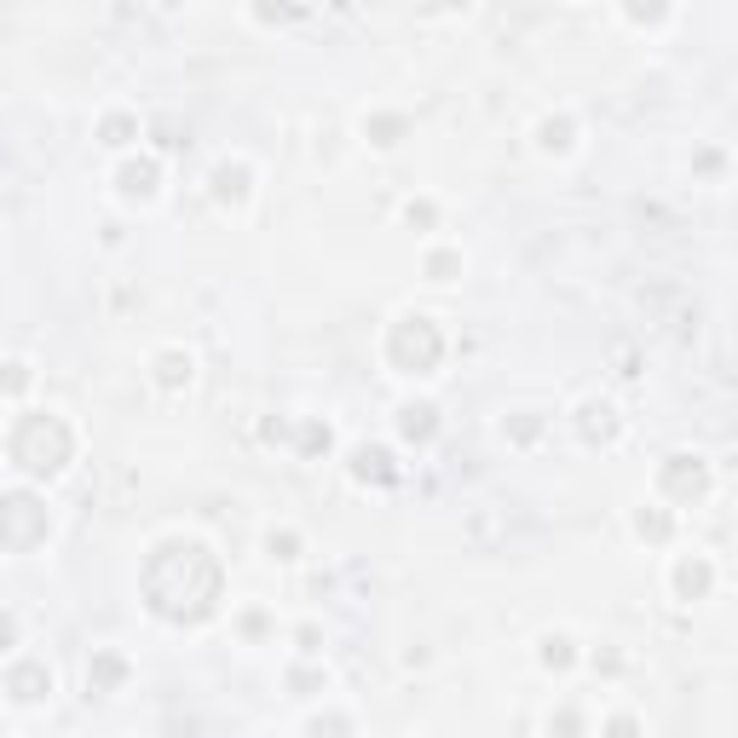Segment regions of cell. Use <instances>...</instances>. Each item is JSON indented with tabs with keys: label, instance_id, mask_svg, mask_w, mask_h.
<instances>
[{
	"label": "cell",
	"instance_id": "cell-8",
	"mask_svg": "<svg viewBox=\"0 0 738 738\" xmlns=\"http://www.w3.org/2000/svg\"><path fill=\"white\" fill-rule=\"evenodd\" d=\"M462 272H467L462 249H428V277L433 283H462Z\"/></svg>",
	"mask_w": 738,
	"mask_h": 738
},
{
	"label": "cell",
	"instance_id": "cell-3",
	"mask_svg": "<svg viewBox=\"0 0 738 738\" xmlns=\"http://www.w3.org/2000/svg\"><path fill=\"white\" fill-rule=\"evenodd\" d=\"M669 577H675V594L681 600H704L715 589V560H709V554H699V548H681L675 566H669Z\"/></svg>",
	"mask_w": 738,
	"mask_h": 738
},
{
	"label": "cell",
	"instance_id": "cell-6",
	"mask_svg": "<svg viewBox=\"0 0 738 738\" xmlns=\"http://www.w3.org/2000/svg\"><path fill=\"white\" fill-rule=\"evenodd\" d=\"M133 139H139V116H133V110H104L99 145L104 150H133Z\"/></svg>",
	"mask_w": 738,
	"mask_h": 738
},
{
	"label": "cell",
	"instance_id": "cell-7",
	"mask_svg": "<svg viewBox=\"0 0 738 738\" xmlns=\"http://www.w3.org/2000/svg\"><path fill=\"white\" fill-rule=\"evenodd\" d=\"M612 18H617V24H629V30H640V35H658V30L675 24L681 12H675V7H646V12H640V7H617Z\"/></svg>",
	"mask_w": 738,
	"mask_h": 738
},
{
	"label": "cell",
	"instance_id": "cell-10",
	"mask_svg": "<svg viewBox=\"0 0 738 738\" xmlns=\"http://www.w3.org/2000/svg\"><path fill=\"white\" fill-rule=\"evenodd\" d=\"M254 24H272V30H283V24H306L311 12H249Z\"/></svg>",
	"mask_w": 738,
	"mask_h": 738
},
{
	"label": "cell",
	"instance_id": "cell-1",
	"mask_svg": "<svg viewBox=\"0 0 738 738\" xmlns=\"http://www.w3.org/2000/svg\"><path fill=\"white\" fill-rule=\"evenodd\" d=\"M531 150L548 156V162H566V156L583 150V122H577V110H571V104L543 110V116H536V127H531Z\"/></svg>",
	"mask_w": 738,
	"mask_h": 738
},
{
	"label": "cell",
	"instance_id": "cell-2",
	"mask_svg": "<svg viewBox=\"0 0 738 738\" xmlns=\"http://www.w3.org/2000/svg\"><path fill=\"white\" fill-rule=\"evenodd\" d=\"M156 179H162V156L156 150H127L116 162V196L122 203H156Z\"/></svg>",
	"mask_w": 738,
	"mask_h": 738
},
{
	"label": "cell",
	"instance_id": "cell-9",
	"mask_svg": "<svg viewBox=\"0 0 738 738\" xmlns=\"http://www.w3.org/2000/svg\"><path fill=\"white\" fill-rule=\"evenodd\" d=\"M606 738H646V727L635 722V715H612V722H606Z\"/></svg>",
	"mask_w": 738,
	"mask_h": 738
},
{
	"label": "cell",
	"instance_id": "cell-4",
	"mask_svg": "<svg viewBox=\"0 0 738 738\" xmlns=\"http://www.w3.org/2000/svg\"><path fill=\"white\" fill-rule=\"evenodd\" d=\"M357 133H364V145H375V150H398V145H405V133H410V116H405V110L375 104V110L357 116Z\"/></svg>",
	"mask_w": 738,
	"mask_h": 738
},
{
	"label": "cell",
	"instance_id": "cell-5",
	"mask_svg": "<svg viewBox=\"0 0 738 738\" xmlns=\"http://www.w3.org/2000/svg\"><path fill=\"white\" fill-rule=\"evenodd\" d=\"M150 382L162 387V393L191 387V382H196V352H185V347H162V352L150 357Z\"/></svg>",
	"mask_w": 738,
	"mask_h": 738
}]
</instances>
